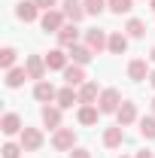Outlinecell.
Listing matches in <instances>:
<instances>
[{"mask_svg":"<svg viewBox=\"0 0 155 158\" xmlns=\"http://www.w3.org/2000/svg\"><path fill=\"white\" fill-rule=\"evenodd\" d=\"M134 158H155V155H152V152H149V149H140V152H137Z\"/></svg>","mask_w":155,"mask_h":158,"instance_id":"cell-32","label":"cell"},{"mask_svg":"<svg viewBox=\"0 0 155 158\" xmlns=\"http://www.w3.org/2000/svg\"><path fill=\"white\" fill-rule=\"evenodd\" d=\"M34 3H37L40 9L46 12V9H55V3H58V0H34Z\"/></svg>","mask_w":155,"mask_h":158,"instance_id":"cell-31","label":"cell"},{"mask_svg":"<svg viewBox=\"0 0 155 158\" xmlns=\"http://www.w3.org/2000/svg\"><path fill=\"white\" fill-rule=\"evenodd\" d=\"M24 79H31L24 67H12V70H6V85H9V88H19V85H24Z\"/></svg>","mask_w":155,"mask_h":158,"instance_id":"cell-23","label":"cell"},{"mask_svg":"<svg viewBox=\"0 0 155 158\" xmlns=\"http://www.w3.org/2000/svg\"><path fill=\"white\" fill-rule=\"evenodd\" d=\"M61 12H64V19L70 21V24H79V21L88 15L85 6H82V0H64L61 3Z\"/></svg>","mask_w":155,"mask_h":158,"instance_id":"cell-5","label":"cell"},{"mask_svg":"<svg viewBox=\"0 0 155 158\" xmlns=\"http://www.w3.org/2000/svg\"><path fill=\"white\" fill-rule=\"evenodd\" d=\"M67 55H70V61H73V64H79V67H85V64H88V61L94 58V52H91V49H88V46H70V49H67Z\"/></svg>","mask_w":155,"mask_h":158,"instance_id":"cell-14","label":"cell"},{"mask_svg":"<svg viewBox=\"0 0 155 158\" xmlns=\"http://www.w3.org/2000/svg\"><path fill=\"white\" fill-rule=\"evenodd\" d=\"M85 46H88L94 55H100V52L110 46V34L100 31V27H91V31H85Z\"/></svg>","mask_w":155,"mask_h":158,"instance_id":"cell-4","label":"cell"},{"mask_svg":"<svg viewBox=\"0 0 155 158\" xmlns=\"http://www.w3.org/2000/svg\"><path fill=\"white\" fill-rule=\"evenodd\" d=\"M34 98H37L40 103H52V100L58 98V91H55V85H52L49 79H40L37 85H34Z\"/></svg>","mask_w":155,"mask_h":158,"instance_id":"cell-8","label":"cell"},{"mask_svg":"<svg viewBox=\"0 0 155 158\" xmlns=\"http://www.w3.org/2000/svg\"><path fill=\"white\" fill-rule=\"evenodd\" d=\"M58 106L61 110H70V106H73V103H79V88H73V85H64V88H61L58 91Z\"/></svg>","mask_w":155,"mask_h":158,"instance_id":"cell-16","label":"cell"},{"mask_svg":"<svg viewBox=\"0 0 155 158\" xmlns=\"http://www.w3.org/2000/svg\"><path fill=\"white\" fill-rule=\"evenodd\" d=\"M64 79H67V85L79 88V85H85V70H82L79 64H67V70H64Z\"/></svg>","mask_w":155,"mask_h":158,"instance_id":"cell-20","label":"cell"},{"mask_svg":"<svg viewBox=\"0 0 155 158\" xmlns=\"http://www.w3.org/2000/svg\"><path fill=\"white\" fill-rule=\"evenodd\" d=\"M15 15H19L21 21H37L40 19V6L34 0H21L19 6H15Z\"/></svg>","mask_w":155,"mask_h":158,"instance_id":"cell-15","label":"cell"},{"mask_svg":"<svg viewBox=\"0 0 155 158\" xmlns=\"http://www.w3.org/2000/svg\"><path fill=\"white\" fill-rule=\"evenodd\" d=\"M67 58H70V55H64L61 49H52V52L46 55V64H49V70H67Z\"/></svg>","mask_w":155,"mask_h":158,"instance_id":"cell-22","label":"cell"},{"mask_svg":"<svg viewBox=\"0 0 155 158\" xmlns=\"http://www.w3.org/2000/svg\"><path fill=\"white\" fill-rule=\"evenodd\" d=\"M122 143H125V128L122 125H113V128L103 131V146L107 149H119Z\"/></svg>","mask_w":155,"mask_h":158,"instance_id":"cell-11","label":"cell"},{"mask_svg":"<svg viewBox=\"0 0 155 158\" xmlns=\"http://www.w3.org/2000/svg\"><path fill=\"white\" fill-rule=\"evenodd\" d=\"M149 73H152V70L146 67V61H143V58H134L131 64H128V76L134 79V82H143V79H149Z\"/></svg>","mask_w":155,"mask_h":158,"instance_id":"cell-19","label":"cell"},{"mask_svg":"<svg viewBox=\"0 0 155 158\" xmlns=\"http://www.w3.org/2000/svg\"><path fill=\"white\" fill-rule=\"evenodd\" d=\"M116 118H119V125H122V128H128V125H134V122H137V103H134V100H125V103L119 106Z\"/></svg>","mask_w":155,"mask_h":158,"instance_id":"cell-10","label":"cell"},{"mask_svg":"<svg viewBox=\"0 0 155 158\" xmlns=\"http://www.w3.org/2000/svg\"><path fill=\"white\" fill-rule=\"evenodd\" d=\"M128 34H122V31H113V34H110V46H107V49H110V52H113V55H125V52H128Z\"/></svg>","mask_w":155,"mask_h":158,"instance_id":"cell-17","label":"cell"},{"mask_svg":"<svg viewBox=\"0 0 155 158\" xmlns=\"http://www.w3.org/2000/svg\"><path fill=\"white\" fill-rule=\"evenodd\" d=\"M0 131H3L6 137L21 134V131H24V128H21V116H19V113H6V116L0 118Z\"/></svg>","mask_w":155,"mask_h":158,"instance_id":"cell-9","label":"cell"},{"mask_svg":"<svg viewBox=\"0 0 155 158\" xmlns=\"http://www.w3.org/2000/svg\"><path fill=\"white\" fill-rule=\"evenodd\" d=\"M24 70H27V76L31 79H43L46 76V70H49V64H46V58L43 55H27V61H24Z\"/></svg>","mask_w":155,"mask_h":158,"instance_id":"cell-7","label":"cell"},{"mask_svg":"<svg viewBox=\"0 0 155 158\" xmlns=\"http://www.w3.org/2000/svg\"><path fill=\"white\" fill-rule=\"evenodd\" d=\"M21 152H24L21 143H3V158H19Z\"/></svg>","mask_w":155,"mask_h":158,"instance_id":"cell-29","label":"cell"},{"mask_svg":"<svg viewBox=\"0 0 155 158\" xmlns=\"http://www.w3.org/2000/svg\"><path fill=\"white\" fill-rule=\"evenodd\" d=\"M125 34L131 40H140V37H146V24L140 19H128V24H125Z\"/></svg>","mask_w":155,"mask_h":158,"instance_id":"cell-24","label":"cell"},{"mask_svg":"<svg viewBox=\"0 0 155 158\" xmlns=\"http://www.w3.org/2000/svg\"><path fill=\"white\" fill-rule=\"evenodd\" d=\"M152 12H155V0H152Z\"/></svg>","mask_w":155,"mask_h":158,"instance_id":"cell-36","label":"cell"},{"mask_svg":"<svg viewBox=\"0 0 155 158\" xmlns=\"http://www.w3.org/2000/svg\"><path fill=\"white\" fill-rule=\"evenodd\" d=\"M52 146H55L58 152H73V149H76V131H73V128H58V131L52 134Z\"/></svg>","mask_w":155,"mask_h":158,"instance_id":"cell-2","label":"cell"},{"mask_svg":"<svg viewBox=\"0 0 155 158\" xmlns=\"http://www.w3.org/2000/svg\"><path fill=\"white\" fill-rule=\"evenodd\" d=\"M82 6H85V12H88V15H100V12L107 9V3H103V0H82Z\"/></svg>","mask_w":155,"mask_h":158,"instance_id":"cell-28","label":"cell"},{"mask_svg":"<svg viewBox=\"0 0 155 158\" xmlns=\"http://www.w3.org/2000/svg\"><path fill=\"white\" fill-rule=\"evenodd\" d=\"M97 98H100L97 82H85V85H79V103H97Z\"/></svg>","mask_w":155,"mask_h":158,"instance_id":"cell-21","label":"cell"},{"mask_svg":"<svg viewBox=\"0 0 155 158\" xmlns=\"http://www.w3.org/2000/svg\"><path fill=\"white\" fill-rule=\"evenodd\" d=\"M70 158H91V152H88V149H82V146H76V149L70 152Z\"/></svg>","mask_w":155,"mask_h":158,"instance_id":"cell-30","label":"cell"},{"mask_svg":"<svg viewBox=\"0 0 155 158\" xmlns=\"http://www.w3.org/2000/svg\"><path fill=\"white\" fill-rule=\"evenodd\" d=\"M40 116H43V125H46V128H52V131H58V128H61V106L46 103Z\"/></svg>","mask_w":155,"mask_h":158,"instance_id":"cell-13","label":"cell"},{"mask_svg":"<svg viewBox=\"0 0 155 158\" xmlns=\"http://www.w3.org/2000/svg\"><path fill=\"white\" fill-rule=\"evenodd\" d=\"M131 6H134V0H107V9H110V12H116V15L131 12Z\"/></svg>","mask_w":155,"mask_h":158,"instance_id":"cell-26","label":"cell"},{"mask_svg":"<svg viewBox=\"0 0 155 158\" xmlns=\"http://www.w3.org/2000/svg\"><path fill=\"white\" fill-rule=\"evenodd\" d=\"M55 37H58V46H61V49H70V46H76V43H79V31H76V24H64Z\"/></svg>","mask_w":155,"mask_h":158,"instance_id":"cell-12","label":"cell"},{"mask_svg":"<svg viewBox=\"0 0 155 158\" xmlns=\"http://www.w3.org/2000/svg\"><path fill=\"white\" fill-rule=\"evenodd\" d=\"M149 61H152V64H155V49H152V55H149Z\"/></svg>","mask_w":155,"mask_h":158,"instance_id":"cell-34","label":"cell"},{"mask_svg":"<svg viewBox=\"0 0 155 158\" xmlns=\"http://www.w3.org/2000/svg\"><path fill=\"white\" fill-rule=\"evenodd\" d=\"M122 103H125V100L119 94V88H103L100 98H97V110H100V113H119Z\"/></svg>","mask_w":155,"mask_h":158,"instance_id":"cell-1","label":"cell"},{"mask_svg":"<svg viewBox=\"0 0 155 158\" xmlns=\"http://www.w3.org/2000/svg\"><path fill=\"white\" fill-rule=\"evenodd\" d=\"M19 143L24 146V152H34V149L43 146V131H40V128H24L19 134Z\"/></svg>","mask_w":155,"mask_h":158,"instance_id":"cell-6","label":"cell"},{"mask_svg":"<svg viewBox=\"0 0 155 158\" xmlns=\"http://www.w3.org/2000/svg\"><path fill=\"white\" fill-rule=\"evenodd\" d=\"M152 116H155V98H152Z\"/></svg>","mask_w":155,"mask_h":158,"instance_id":"cell-35","label":"cell"},{"mask_svg":"<svg viewBox=\"0 0 155 158\" xmlns=\"http://www.w3.org/2000/svg\"><path fill=\"white\" fill-rule=\"evenodd\" d=\"M97 116H100L97 103H82V106H79V113H76L79 125H97Z\"/></svg>","mask_w":155,"mask_h":158,"instance_id":"cell-18","label":"cell"},{"mask_svg":"<svg viewBox=\"0 0 155 158\" xmlns=\"http://www.w3.org/2000/svg\"><path fill=\"white\" fill-rule=\"evenodd\" d=\"M140 134L146 140H155V116H143L140 118Z\"/></svg>","mask_w":155,"mask_h":158,"instance_id":"cell-27","label":"cell"},{"mask_svg":"<svg viewBox=\"0 0 155 158\" xmlns=\"http://www.w3.org/2000/svg\"><path fill=\"white\" fill-rule=\"evenodd\" d=\"M40 27H43L46 34H58L61 27H64V12H61V9H46V12L40 15Z\"/></svg>","mask_w":155,"mask_h":158,"instance_id":"cell-3","label":"cell"},{"mask_svg":"<svg viewBox=\"0 0 155 158\" xmlns=\"http://www.w3.org/2000/svg\"><path fill=\"white\" fill-rule=\"evenodd\" d=\"M149 85H152V88H155V70H152V73H149Z\"/></svg>","mask_w":155,"mask_h":158,"instance_id":"cell-33","label":"cell"},{"mask_svg":"<svg viewBox=\"0 0 155 158\" xmlns=\"http://www.w3.org/2000/svg\"><path fill=\"white\" fill-rule=\"evenodd\" d=\"M15 55H19V52H15L12 46H3V49H0V67H3V70H12Z\"/></svg>","mask_w":155,"mask_h":158,"instance_id":"cell-25","label":"cell"}]
</instances>
